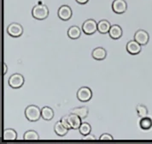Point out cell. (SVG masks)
<instances>
[{
	"label": "cell",
	"mask_w": 152,
	"mask_h": 144,
	"mask_svg": "<svg viewBox=\"0 0 152 144\" xmlns=\"http://www.w3.org/2000/svg\"><path fill=\"white\" fill-rule=\"evenodd\" d=\"M83 140H91V141H94V140H96V137L94 136V135H92V134H88V135H86V136H85L83 137Z\"/></svg>",
	"instance_id": "cell-26"
},
{
	"label": "cell",
	"mask_w": 152,
	"mask_h": 144,
	"mask_svg": "<svg viewBox=\"0 0 152 144\" xmlns=\"http://www.w3.org/2000/svg\"><path fill=\"white\" fill-rule=\"evenodd\" d=\"M24 82H25L24 76L19 73H15L12 75H10L8 80L9 86L13 89H18L21 88Z\"/></svg>",
	"instance_id": "cell-3"
},
{
	"label": "cell",
	"mask_w": 152,
	"mask_h": 144,
	"mask_svg": "<svg viewBox=\"0 0 152 144\" xmlns=\"http://www.w3.org/2000/svg\"><path fill=\"white\" fill-rule=\"evenodd\" d=\"M110 22L108 20H101L97 22V31L101 34H109V31L111 27Z\"/></svg>",
	"instance_id": "cell-14"
},
{
	"label": "cell",
	"mask_w": 152,
	"mask_h": 144,
	"mask_svg": "<svg viewBox=\"0 0 152 144\" xmlns=\"http://www.w3.org/2000/svg\"><path fill=\"white\" fill-rule=\"evenodd\" d=\"M112 10L115 14H123L127 10V3L126 0H114L112 3Z\"/></svg>",
	"instance_id": "cell-7"
},
{
	"label": "cell",
	"mask_w": 152,
	"mask_h": 144,
	"mask_svg": "<svg viewBox=\"0 0 152 144\" xmlns=\"http://www.w3.org/2000/svg\"><path fill=\"white\" fill-rule=\"evenodd\" d=\"M62 123L67 128V129H69V130H72V128H71V126H70V123L69 122V117L68 116H63L62 117V118H61V120H60Z\"/></svg>",
	"instance_id": "cell-24"
},
{
	"label": "cell",
	"mask_w": 152,
	"mask_h": 144,
	"mask_svg": "<svg viewBox=\"0 0 152 144\" xmlns=\"http://www.w3.org/2000/svg\"><path fill=\"white\" fill-rule=\"evenodd\" d=\"M7 34L14 38L20 37L23 34V27L17 22H12L7 27Z\"/></svg>",
	"instance_id": "cell-6"
},
{
	"label": "cell",
	"mask_w": 152,
	"mask_h": 144,
	"mask_svg": "<svg viewBox=\"0 0 152 144\" xmlns=\"http://www.w3.org/2000/svg\"><path fill=\"white\" fill-rule=\"evenodd\" d=\"M82 31L86 35L94 34L97 31V22L94 19H87L82 24Z\"/></svg>",
	"instance_id": "cell-4"
},
{
	"label": "cell",
	"mask_w": 152,
	"mask_h": 144,
	"mask_svg": "<svg viewBox=\"0 0 152 144\" xmlns=\"http://www.w3.org/2000/svg\"><path fill=\"white\" fill-rule=\"evenodd\" d=\"M32 16L36 20H45L48 17L49 9L45 4H36L32 9Z\"/></svg>",
	"instance_id": "cell-2"
},
{
	"label": "cell",
	"mask_w": 152,
	"mask_h": 144,
	"mask_svg": "<svg viewBox=\"0 0 152 144\" xmlns=\"http://www.w3.org/2000/svg\"><path fill=\"white\" fill-rule=\"evenodd\" d=\"M81 35V29L78 26H71L68 30V36L72 40H77Z\"/></svg>",
	"instance_id": "cell-16"
},
{
	"label": "cell",
	"mask_w": 152,
	"mask_h": 144,
	"mask_svg": "<svg viewBox=\"0 0 152 144\" xmlns=\"http://www.w3.org/2000/svg\"><path fill=\"white\" fill-rule=\"evenodd\" d=\"M75 1L80 4H86L89 2V0H75Z\"/></svg>",
	"instance_id": "cell-27"
},
{
	"label": "cell",
	"mask_w": 152,
	"mask_h": 144,
	"mask_svg": "<svg viewBox=\"0 0 152 144\" xmlns=\"http://www.w3.org/2000/svg\"><path fill=\"white\" fill-rule=\"evenodd\" d=\"M68 117H69V122L70 123V126L72 128V130H79L80 126L81 125V117H79L78 115H76L75 113H71L68 115Z\"/></svg>",
	"instance_id": "cell-11"
},
{
	"label": "cell",
	"mask_w": 152,
	"mask_h": 144,
	"mask_svg": "<svg viewBox=\"0 0 152 144\" xmlns=\"http://www.w3.org/2000/svg\"><path fill=\"white\" fill-rule=\"evenodd\" d=\"M142 46L137 42L136 41H130L127 42L126 46V49L127 51V52L131 55H138V53L141 52L142 50Z\"/></svg>",
	"instance_id": "cell-10"
},
{
	"label": "cell",
	"mask_w": 152,
	"mask_h": 144,
	"mask_svg": "<svg viewBox=\"0 0 152 144\" xmlns=\"http://www.w3.org/2000/svg\"><path fill=\"white\" fill-rule=\"evenodd\" d=\"M136 112H137V114L138 116L141 118V117H144L148 116V113H149V111L147 109V107L145 106V105H142V104H138L136 107Z\"/></svg>",
	"instance_id": "cell-23"
},
{
	"label": "cell",
	"mask_w": 152,
	"mask_h": 144,
	"mask_svg": "<svg viewBox=\"0 0 152 144\" xmlns=\"http://www.w3.org/2000/svg\"><path fill=\"white\" fill-rule=\"evenodd\" d=\"M7 70H8L7 64L4 63V71H3V74H4V75H5V74L7 73Z\"/></svg>",
	"instance_id": "cell-28"
},
{
	"label": "cell",
	"mask_w": 152,
	"mask_h": 144,
	"mask_svg": "<svg viewBox=\"0 0 152 144\" xmlns=\"http://www.w3.org/2000/svg\"><path fill=\"white\" fill-rule=\"evenodd\" d=\"M54 130H55L56 134L59 137H64L67 135L69 129H67L63 124L62 123L61 121H58L55 123V126H54Z\"/></svg>",
	"instance_id": "cell-19"
},
{
	"label": "cell",
	"mask_w": 152,
	"mask_h": 144,
	"mask_svg": "<svg viewBox=\"0 0 152 144\" xmlns=\"http://www.w3.org/2000/svg\"><path fill=\"white\" fill-rule=\"evenodd\" d=\"M92 98V91L88 87H81L77 91V99L81 102H87Z\"/></svg>",
	"instance_id": "cell-5"
},
{
	"label": "cell",
	"mask_w": 152,
	"mask_h": 144,
	"mask_svg": "<svg viewBox=\"0 0 152 144\" xmlns=\"http://www.w3.org/2000/svg\"><path fill=\"white\" fill-rule=\"evenodd\" d=\"M71 113H75L81 118H86L88 116L89 113V108L87 106H79V107H75L71 110Z\"/></svg>",
	"instance_id": "cell-15"
},
{
	"label": "cell",
	"mask_w": 152,
	"mask_h": 144,
	"mask_svg": "<svg viewBox=\"0 0 152 144\" xmlns=\"http://www.w3.org/2000/svg\"><path fill=\"white\" fill-rule=\"evenodd\" d=\"M123 34V31H122V28L121 27L120 25L117 24H115V25H112L109 31V35L110 36L111 39L113 40H118L120 39Z\"/></svg>",
	"instance_id": "cell-13"
},
{
	"label": "cell",
	"mask_w": 152,
	"mask_h": 144,
	"mask_svg": "<svg viewBox=\"0 0 152 144\" xmlns=\"http://www.w3.org/2000/svg\"><path fill=\"white\" fill-rule=\"evenodd\" d=\"M17 138V133L13 129H6L4 131L3 139L4 141H14Z\"/></svg>",
	"instance_id": "cell-20"
},
{
	"label": "cell",
	"mask_w": 152,
	"mask_h": 144,
	"mask_svg": "<svg viewBox=\"0 0 152 144\" xmlns=\"http://www.w3.org/2000/svg\"><path fill=\"white\" fill-rule=\"evenodd\" d=\"M24 140H39V135L34 130H27L23 135Z\"/></svg>",
	"instance_id": "cell-21"
},
{
	"label": "cell",
	"mask_w": 152,
	"mask_h": 144,
	"mask_svg": "<svg viewBox=\"0 0 152 144\" xmlns=\"http://www.w3.org/2000/svg\"><path fill=\"white\" fill-rule=\"evenodd\" d=\"M99 140H101V141H112V140H114V137H112L110 134L105 133L99 137Z\"/></svg>",
	"instance_id": "cell-25"
},
{
	"label": "cell",
	"mask_w": 152,
	"mask_h": 144,
	"mask_svg": "<svg viewBox=\"0 0 152 144\" xmlns=\"http://www.w3.org/2000/svg\"><path fill=\"white\" fill-rule=\"evenodd\" d=\"M41 117L44 120L50 121L54 117V111L50 106H44L41 109Z\"/></svg>",
	"instance_id": "cell-17"
},
{
	"label": "cell",
	"mask_w": 152,
	"mask_h": 144,
	"mask_svg": "<svg viewBox=\"0 0 152 144\" xmlns=\"http://www.w3.org/2000/svg\"><path fill=\"white\" fill-rule=\"evenodd\" d=\"M57 16L62 21H69L73 16V10L71 7L67 4H64L59 7L58 11H57Z\"/></svg>",
	"instance_id": "cell-8"
},
{
	"label": "cell",
	"mask_w": 152,
	"mask_h": 144,
	"mask_svg": "<svg viewBox=\"0 0 152 144\" xmlns=\"http://www.w3.org/2000/svg\"><path fill=\"white\" fill-rule=\"evenodd\" d=\"M91 57L98 61L104 60L107 57V51L104 47H96L91 52Z\"/></svg>",
	"instance_id": "cell-12"
},
{
	"label": "cell",
	"mask_w": 152,
	"mask_h": 144,
	"mask_svg": "<svg viewBox=\"0 0 152 144\" xmlns=\"http://www.w3.org/2000/svg\"><path fill=\"white\" fill-rule=\"evenodd\" d=\"M134 41L138 42L141 46H145L150 41V35L148 32L143 29H138V31L134 34Z\"/></svg>",
	"instance_id": "cell-9"
},
{
	"label": "cell",
	"mask_w": 152,
	"mask_h": 144,
	"mask_svg": "<svg viewBox=\"0 0 152 144\" xmlns=\"http://www.w3.org/2000/svg\"><path fill=\"white\" fill-rule=\"evenodd\" d=\"M79 131H80V133L83 137H85V136H86V135H88V134L91 133V124L89 123H86V122L82 123L81 125L80 126V128H79Z\"/></svg>",
	"instance_id": "cell-22"
},
{
	"label": "cell",
	"mask_w": 152,
	"mask_h": 144,
	"mask_svg": "<svg viewBox=\"0 0 152 144\" xmlns=\"http://www.w3.org/2000/svg\"><path fill=\"white\" fill-rule=\"evenodd\" d=\"M139 127L143 130H149L152 128V119L150 117L146 116L140 118Z\"/></svg>",
	"instance_id": "cell-18"
},
{
	"label": "cell",
	"mask_w": 152,
	"mask_h": 144,
	"mask_svg": "<svg viewBox=\"0 0 152 144\" xmlns=\"http://www.w3.org/2000/svg\"><path fill=\"white\" fill-rule=\"evenodd\" d=\"M24 114L26 118L30 122H36L38 121L41 117V109L38 106L35 105H30L26 107Z\"/></svg>",
	"instance_id": "cell-1"
}]
</instances>
